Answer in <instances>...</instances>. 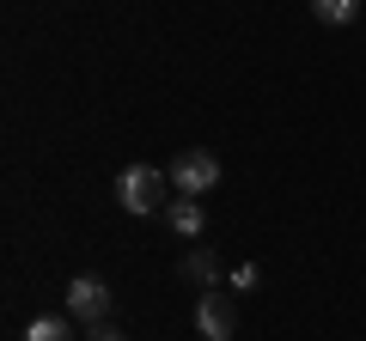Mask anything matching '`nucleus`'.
<instances>
[{
	"instance_id": "nucleus-3",
	"label": "nucleus",
	"mask_w": 366,
	"mask_h": 341,
	"mask_svg": "<svg viewBox=\"0 0 366 341\" xmlns=\"http://www.w3.org/2000/svg\"><path fill=\"white\" fill-rule=\"evenodd\" d=\"M67 317L98 329V323L110 317V287H104L98 275H74V280H67Z\"/></svg>"
},
{
	"instance_id": "nucleus-8",
	"label": "nucleus",
	"mask_w": 366,
	"mask_h": 341,
	"mask_svg": "<svg viewBox=\"0 0 366 341\" xmlns=\"http://www.w3.org/2000/svg\"><path fill=\"white\" fill-rule=\"evenodd\" d=\"M25 341H74V317H31Z\"/></svg>"
},
{
	"instance_id": "nucleus-9",
	"label": "nucleus",
	"mask_w": 366,
	"mask_h": 341,
	"mask_svg": "<svg viewBox=\"0 0 366 341\" xmlns=\"http://www.w3.org/2000/svg\"><path fill=\"white\" fill-rule=\"evenodd\" d=\"M86 341H129V335H122V329H104V323H98V329H92Z\"/></svg>"
},
{
	"instance_id": "nucleus-2",
	"label": "nucleus",
	"mask_w": 366,
	"mask_h": 341,
	"mask_svg": "<svg viewBox=\"0 0 366 341\" xmlns=\"http://www.w3.org/2000/svg\"><path fill=\"white\" fill-rule=\"evenodd\" d=\"M171 189L177 195H208V189H220V158L208 153V146H189V153L171 158Z\"/></svg>"
},
{
	"instance_id": "nucleus-4",
	"label": "nucleus",
	"mask_w": 366,
	"mask_h": 341,
	"mask_svg": "<svg viewBox=\"0 0 366 341\" xmlns=\"http://www.w3.org/2000/svg\"><path fill=\"white\" fill-rule=\"evenodd\" d=\"M232 329H238L232 299H226V292H202V305H196V335H202V341H232Z\"/></svg>"
},
{
	"instance_id": "nucleus-7",
	"label": "nucleus",
	"mask_w": 366,
	"mask_h": 341,
	"mask_svg": "<svg viewBox=\"0 0 366 341\" xmlns=\"http://www.w3.org/2000/svg\"><path fill=\"white\" fill-rule=\"evenodd\" d=\"M312 19L317 25H354V19H360V0H312Z\"/></svg>"
},
{
	"instance_id": "nucleus-5",
	"label": "nucleus",
	"mask_w": 366,
	"mask_h": 341,
	"mask_svg": "<svg viewBox=\"0 0 366 341\" xmlns=\"http://www.w3.org/2000/svg\"><path fill=\"white\" fill-rule=\"evenodd\" d=\"M165 225H171L177 238H202L208 213H202V201H196V195H171V201H165Z\"/></svg>"
},
{
	"instance_id": "nucleus-6",
	"label": "nucleus",
	"mask_w": 366,
	"mask_h": 341,
	"mask_svg": "<svg viewBox=\"0 0 366 341\" xmlns=\"http://www.w3.org/2000/svg\"><path fill=\"white\" fill-rule=\"evenodd\" d=\"M183 280H196V287H220V263H214V250H189L183 256Z\"/></svg>"
},
{
	"instance_id": "nucleus-1",
	"label": "nucleus",
	"mask_w": 366,
	"mask_h": 341,
	"mask_svg": "<svg viewBox=\"0 0 366 341\" xmlns=\"http://www.w3.org/2000/svg\"><path fill=\"white\" fill-rule=\"evenodd\" d=\"M165 189H171V170H159V165H129V170H117V201H122V213H165Z\"/></svg>"
}]
</instances>
